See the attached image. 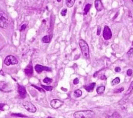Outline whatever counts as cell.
<instances>
[{"label":"cell","mask_w":133,"mask_h":118,"mask_svg":"<svg viewBox=\"0 0 133 118\" xmlns=\"http://www.w3.org/2000/svg\"><path fill=\"white\" fill-rule=\"evenodd\" d=\"M9 19L7 16L3 12H0V27L6 29L9 26Z\"/></svg>","instance_id":"cell-3"},{"label":"cell","mask_w":133,"mask_h":118,"mask_svg":"<svg viewBox=\"0 0 133 118\" xmlns=\"http://www.w3.org/2000/svg\"><path fill=\"white\" fill-rule=\"evenodd\" d=\"M33 86H34V87H35L36 88H37V89H38L39 90L40 92H44V91L43 90V89H42V88H39V87H36V86H35V85H32Z\"/></svg>","instance_id":"cell-30"},{"label":"cell","mask_w":133,"mask_h":118,"mask_svg":"<svg viewBox=\"0 0 133 118\" xmlns=\"http://www.w3.org/2000/svg\"><path fill=\"white\" fill-rule=\"evenodd\" d=\"M25 72L28 76H31L33 74V68L31 65H28L25 69Z\"/></svg>","instance_id":"cell-12"},{"label":"cell","mask_w":133,"mask_h":118,"mask_svg":"<svg viewBox=\"0 0 133 118\" xmlns=\"http://www.w3.org/2000/svg\"><path fill=\"white\" fill-rule=\"evenodd\" d=\"M79 80L78 78H75V79L73 80V84L74 85L78 84L79 83Z\"/></svg>","instance_id":"cell-27"},{"label":"cell","mask_w":133,"mask_h":118,"mask_svg":"<svg viewBox=\"0 0 133 118\" xmlns=\"http://www.w3.org/2000/svg\"><path fill=\"white\" fill-rule=\"evenodd\" d=\"M74 95L76 97H80L82 95V92L80 90H76L74 92Z\"/></svg>","instance_id":"cell-17"},{"label":"cell","mask_w":133,"mask_h":118,"mask_svg":"<svg viewBox=\"0 0 133 118\" xmlns=\"http://www.w3.org/2000/svg\"><path fill=\"white\" fill-rule=\"evenodd\" d=\"M101 30V27L100 26H98V27H97V35H99L100 34Z\"/></svg>","instance_id":"cell-26"},{"label":"cell","mask_w":133,"mask_h":118,"mask_svg":"<svg viewBox=\"0 0 133 118\" xmlns=\"http://www.w3.org/2000/svg\"><path fill=\"white\" fill-rule=\"evenodd\" d=\"M64 105V102L59 100H53L50 102L51 106L54 109H58Z\"/></svg>","instance_id":"cell-7"},{"label":"cell","mask_w":133,"mask_h":118,"mask_svg":"<svg viewBox=\"0 0 133 118\" xmlns=\"http://www.w3.org/2000/svg\"><path fill=\"white\" fill-rule=\"evenodd\" d=\"M95 115V113L91 110H84L75 112L74 113L75 118H91Z\"/></svg>","instance_id":"cell-1"},{"label":"cell","mask_w":133,"mask_h":118,"mask_svg":"<svg viewBox=\"0 0 133 118\" xmlns=\"http://www.w3.org/2000/svg\"><path fill=\"white\" fill-rule=\"evenodd\" d=\"M124 91V88L123 87H121L119 89H116L115 91H114V93H117V94H119V93H121V92H122Z\"/></svg>","instance_id":"cell-23"},{"label":"cell","mask_w":133,"mask_h":118,"mask_svg":"<svg viewBox=\"0 0 133 118\" xmlns=\"http://www.w3.org/2000/svg\"><path fill=\"white\" fill-rule=\"evenodd\" d=\"M18 92L19 94L21 97L23 98H24L26 97V88L24 86H19L18 87Z\"/></svg>","instance_id":"cell-10"},{"label":"cell","mask_w":133,"mask_h":118,"mask_svg":"<svg viewBox=\"0 0 133 118\" xmlns=\"http://www.w3.org/2000/svg\"><path fill=\"white\" fill-rule=\"evenodd\" d=\"M132 89H133V81H132V82H131V83H130V85H129V88H128V90L127 91V92H126V93L125 94H126V95H128V94H129L131 93V92L132 91Z\"/></svg>","instance_id":"cell-20"},{"label":"cell","mask_w":133,"mask_h":118,"mask_svg":"<svg viewBox=\"0 0 133 118\" xmlns=\"http://www.w3.org/2000/svg\"><path fill=\"white\" fill-rule=\"evenodd\" d=\"M121 70V69L120 68V67H117L115 68V71L116 72H120Z\"/></svg>","instance_id":"cell-29"},{"label":"cell","mask_w":133,"mask_h":118,"mask_svg":"<svg viewBox=\"0 0 133 118\" xmlns=\"http://www.w3.org/2000/svg\"><path fill=\"white\" fill-rule=\"evenodd\" d=\"M91 6V5L90 4H87L85 5L84 9V15H86L87 14V13L89 11Z\"/></svg>","instance_id":"cell-19"},{"label":"cell","mask_w":133,"mask_h":118,"mask_svg":"<svg viewBox=\"0 0 133 118\" xmlns=\"http://www.w3.org/2000/svg\"><path fill=\"white\" fill-rule=\"evenodd\" d=\"M96 86V83H91L88 85H86L84 86V88L86 90V91L88 92H92Z\"/></svg>","instance_id":"cell-11"},{"label":"cell","mask_w":133,"mask_h":118,"mask_svg":"<svg viewBox=\"0 0 133 118\" xmlns=\"http://www.w3.org/2000/svg\"><path fill=\"white\" fill-rule=\"evenodd\" d=\"M50 40H51V36L50 35H46L42 38V41L43 43H48L50 42Z\"/></svg>","instance_id":"cell-15"},{"label":"cell","mask_w":133,"mask_h":118,"mask_svg":"<svg viewBox=\"0 0 133 118\" xmlns=\"http://www.w3.org/2000/svg\"><path fill=\"white\" fill-rule=\"evenodd\" d=\"M133 53V48H131L127 53V55L129 56V57H130L132 55Z\"/></svg>","instance_id":"cell-25"},{"label":"cell","mask_w":133,"mask_h":118,"mask_svg":"<svg viewBox=\"0 0 133 118\" xmlns=\"http://www.w3.org/2000/svg\"><path fill=\"white\" fill-rule=\"evenodd\" d=\"M112 36V34L110 29L108 26H105L103 31V37L104 39L106 40H110V38H111Z\"/></svg>","instance_id":"cell-6"},{"label":"cell","mask_w":133,"mask_h":118,"mask_svg":"<svg viewBox=\"0 0 133 118\" xmlns=\"http://www.w3.org/2000/svg\"><path fill=\"white\" fill-rule=\"evenodd\" d=\"M41 86L44 88L46 91H51L53 87L51 86H45V85H41Z\"/></svg>","instance_id":"cell-22"},{"label":"cell","mask_w":133,"mask_h":118,"mask_svg":"<svg viewBox=\"0 0 133 118\" xmlns=\"http://www.w3.org/2000/svg\"><path fill=\"white\" fill-rule=\"evenodd\" d=\"M79 44L84 57L86 59H88L90 57V55L89 46L87 43L84 40H80L79 42Z\"/></svg>","instance_id":"cell-2"},{"label":"cell","mask_w":133,"mask_h":118,"mask_svg":"<svg viewBox=\"0 0 133 118\" xmlns=\"http://www.w3.org/2000/svg\"><path fill=\"white\" fill-rule=\"evenodd\" d=\"M131 74H132V70L129 69H128L127 71V75L129 76H131Z\"/></svg>","instance_id":"cell-28"},{"label":"cell","mask_w":133,"mask_h":118,"mask_svg":"<svg viewBox=\"0 0 133 118\" xmlns=\"http://www.w3.org/2000/svg\"><path fill=\"white\" fill-rule=\"evenodd\" d=\"M52 79L49 77H45L43 80V82H44L47 84H50L52 83Z\"/></svg>","instance_id":"cell-21"},{"label":"cell","mask_w":133,"mask_h":118,"mask_svg":"<svg viewBox=\"0 0 133 118\" xmlns=\"http://www.w3.org/2000/svg\"><path fill=\"white\" fill-rule=\"evenodd\" d=\"M35 70H36V71L37 73H41V72L43 71H51V69L49 67H45V66H41L40 65H36L35 66Z\"/></svg>","instance_id":"cell-8"},{"label":"cell","mask_w":133,"mask_h":118,"mask_svg":"<svg viewBox=\"0 0 133 118\" xmlns=\"http://www.w3.org/2000/svg\"><path fill=\"white\" fill-rule=\"evenodd\" d=\"M4 105H5L3 104H0V109H1V110H3V109H2V108H3V107Z\"/></svg>","instance_id":"cell-33"},{"label":"cell","mask_w":133,"mask_h":118,"mask_svg":"<svg viewBox=\"0 0 133 118\" xmlns=\"http://www.w3.org/2000/svg\"><path fill=\"white\" fill-rule=\"evenodd\" d=\"M67 9L66 8H64L62 12H61V15L63 16H65L66 15V14H67Z\"/></svg>","instance_id":"cell-24"},{"label":"cell","mask_w":133,"mask_h":118,"mask_svg":"<svg viewBox=\"0 0 133 118\" xmlns=\"http://www.w3.org/2000/svg\"><path fill=\"white\" fill-rule=\"evenodd\" d=\"M17 63L18 61L16 58L12 55H9L7 56L4 60V64L7 66H9L11 65H14L17 64Z\"/></svg>","instance_id":"cell-4"},{"label":"cell","mask_w":133,"mask_h":118,"mask_svg":"<svg viewBox=\"0 0 133 118\" xmlns=\"http://www.w3.org/2000/svg\"><path fill=\"white\" fill-rule=\"evenodd\" d=\"M23 105L24 106V107L25 108V109L28 111L30 112L31 113H34L36 111V107H35L34 105H33L32 103L25 101L23 103Z\"/></svg>","instance_id":"cell-5"},{"label":"cell","mask_w":133,"mask_h":118,"mask_svg":"<svg viewBox=\"0 0 133 118\" xmlns=\"http://www.w3.org/2000/svg\"><path fill=\"white\" fill-rule=\"evenodd\" d=\"M61 1H62V0H57V2H60Z\"/></svg>","instance_id":"cell-34"},{"label":"cell","mask_w":133,"mask_h":118,"mask_svg":"<svg viewBox=\"0 0 133 118\" xmlns=\"http://www.w3.org/2000/svg\"><path fill=\"white\" fill-rule=\"evenodd\" d=\"M105 88H105V86H99L98 87H97L96 92H97L98 94H103L104 92V91L105 90Z\"/></svg>","instance_id":"cell-16"},{"label":"cell","mask_w":133,"mask_h":118,"mask_svg":"<svg viewBox=\"0 0 133 118\" xmlns=\"http://www.w3.org/2000/svg\"><path fill=\"white\" fill-rule=\"evenodd\" d=\"M132 2H133V0H132Z\"/></svg>","instance_id":"cell-35"},{"label":"cell","mask_w":133,"mask_h":118,"mask_svg":"<svg viewBox=\"0 0 133 118\" xmlns=\"http://www.w3.org/2000/svg\"><path fill=\"white\" fill-rule=\"evenodd\" d=\"M26 25H23L22 27H21V31H23L24 30H25L26 29Z\"/></svg>","instance_id":"cell-32"},{"label":"cell","mask_w":133,"mask_h":118,"mask_svg":"<svg viewBox=\"0 0 133 118\" xmlns=\"http://www.w3.org/2000/svg\"><path fill=\"white\" fill-rule=\"evenodd\" d=\"M95 6L96 9L98 12L101 11L104 8L103 4L101 0H95Z\"/></svg>","instance_id":"cell-9"},{"label":"cell","mask_w":133,"mask_h":118,"mask_svg":"<svg viewBox=\"0 0 133 118\" xmlns=\"http://www.w3.org/2000/svg\"><path fill=\"white\" fill-rule=\"evenodd\" d=\"M7 87V85L5 82H0V90L1 91H5Z\"/></svg>","instance_id":"cell-13"},{"label":"cell","mask_w":133,"mask_h":118,"mask_svg":"<svg viewBox=\"0 0 133 118\" xmlns=\"http://www.w3.org/2000/svg\"><path fill=\"white\" fill-rule=\"evenodd\" d=\"M120 82V78L119 77H116L115 79L113 80L112 81V85H115L117 84H118Z\"/></svg>","instance_id":"cell-18"},{"label":"cell","mask_w":133,"mask_h":118,"mask_svg":"<svg viewBox=\"0 0 133 118\" xmlns=\"http://www.w3.org/2000/svg\"><path fill=\"white\" fill-rule=\"evenodd\" d=\"M100 79L101 80H107V77L105 75H103L100 77Z\"/></svg>","instance_id":"cell-31"},{"label":"cell","mask_w":133,"mask_h":118,"mask_svg":"<svg viewBox=\"0 0 133 118\" xmlns=\"http://www.w3.org/2000/svg\"><path fill=\"white\" fill-rule=\"evenodd\" d=\"M75 2V0H66V5L68 7H72Z\"/></svg>","instance_id":"cell-14"}]
</instances>
